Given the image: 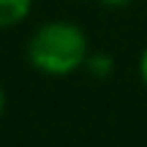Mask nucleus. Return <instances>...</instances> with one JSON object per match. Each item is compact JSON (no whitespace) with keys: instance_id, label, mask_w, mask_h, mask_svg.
Listing matches in <instances>:
<instances>
[{"instance_id":"7ed1b4c3","label":"nucleus","mask_w":147,"mask_h":147,"mask_svg":"<svg viewBox=\"0 0 147 147\" xmlns=\"http://www.w3.org/2000/svg\"><path fill=\"white\" fill-rule=\"evenodd\" d=\"M84 65H87V71L93 74V76H98V79H104V76L112 74V57L109 55H93V57L87 55Z\"/></svg>"},{"instance_id":"39448f33","label":"nucleus","mask_w":147,"mask_h":147,"mask_svg":"<svg viewBox=\"0 0 147 147\" xmlns=\"http://www.w3.org/2000/svg\"><path fill=\"white\" fill-rule=\"evenodd\" d=\"M98 3H106V5H125V3H131V0H98Z\"/></svg>"},{"instance_id":"20e7f679","label":"nucleus","mask_w":147,"mask_h":147,"mask_svg":"<svg viewBox=\"0 0 147 147\" xmlns=\"http://www.w3.org/2000/svg\"><path fill=\"white\" fill-rule=\"evenodd\" d=\"M139 74H142V82L147 84V49L142 52V60H139Z\"/></svg>"},{"instance_id":"423d86ee","label":"nucleus","mask_w":147,"mask_h":147,"mask_svg":"<svg viewBox=\"0 0 147 147\" xmlns=\"http://www.w3.org/2000/svg\"><path fill=\"white\" fill-rule=\"evenodd\" d=\"M3 104H5V95H3V87H0V115H3Z\"/></svg>"},{"instance_id":"f03ea898","label":"nucleus","mask_w":147,"mask_h":147,"mask_svg":"<svg viewBox=\"0 0 147 147\" xmlns=\"http://www.w3.org/2000/svg\"><path fill=\"white\" fill-rule=\"evenodd\" d=\"M33 0H0V27L19 25L30 14Z\"/></svg>"},{"instance_id":"f257e3e1","label":"nucleus","mask_w":147,"mask_h":147,"mask_svg":"<svg viewBox=\"0 0 147 147\" xmlns=\"http://www.w3.org/2000/svg\"><path fill=\"white\" fill-rule=\"evenodd\" d=\"M27 60L36 71H44L49 76L76 71L87 60L84 30L71 22H47L33 33L27 44Z\"/></svg>"}]
</instances>
